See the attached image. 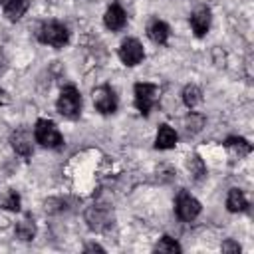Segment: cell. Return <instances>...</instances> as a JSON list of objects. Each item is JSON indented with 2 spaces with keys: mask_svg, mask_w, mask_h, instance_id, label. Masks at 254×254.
I'll list each match as a JSON object with an SVG mask.
<instances>
[{
  "mask_svg": "<svg viewBox=\"0 0 254 254\" xmlns=\"http://www.w3.org/2000/svg\"><path fill=\"white\" fill-rule=\"evenodd\" d=\"M0 208L4 210H20V194L12 189H2L0 190Z\"/></svg>",
  "mask_w": 254,
  "mask_h": 254,
  "instance_id": "16",
  "label": "cell"
},
{
  "mask_svg": "<svg viewBox=\"0 0 254 254\" xmlns=\"http://www.w3.org/2000/svg\"><path fill=\"white\" fill-rule=\"evenodd\" d=\"M34 137L36 141L42 145V147H48V149H56L64 143L62 139V133L58 131L56 123L54 121H48V119H40L34 127Z\"/></svg>",
  "mask_w": 254,
  "mask_h": 254,
  "instance_id": "2",
  "label": "cell"
},
{
  "mask_svg": "<svg viewBox=\"0 0 254 254\" xmlns=\"http://www.w3.org/2000/svg\"><path fill=\"white\" fill-rule=\"evenodd\" d=\"M0 2H4V0H0Z\"/></svg>",
  "mask_w": 254,
  "mask_h": 254,
  "instance_id": "27",
  "label": "cell"
},
{
  "mask_svg": "<svg viewBox=\"0 0 254 254\" xmlns=\"http://www.w3.org/2000/svg\"><path fill=\"white\" fill-rule=\"evenodd\" d=\"M16 234L20 240H32L36 236V224L32 218H22L16 224Z\"/></svg>",
  "mask_w": 254,
  "mask_h": 254,
  "instance_id": "18",
  "label": "cell"
},
{
  "mask_svg": "<svg viewBox=\"0 0 254 254\" xmlns=\"http://www.w3.org/2000/svg\"><path fill=\"white\" fill-rule=\"evenodd\" d=\"M147 34H149V38L155 44H167V40H169V26L165 22H161V20H155V22H151Z\"/></svg>",
  "mask_w": 254,
  "mask_h": 254,
  "instance_id": "15",
  "label": "cell"
},
{
  "mask_svg": "<svg viewBox=\"0 0 254 254\" xmlns=\"http://www.w3.org/2000/svg\"><path fill=\"white\" fill-rule=\"evenodd\" d=\"M93 105L99 113H113L117 109V97L115 91L109 85H99L93 89Z\"/></svg>",
  "mask_w": 254,
  "mask_h": 254,
  "instance_id": "6",
  "label": "cell"
},
{
  "mask_svg": "<svg viewBox=\"0 0 254 254\" xmlns=\"http://www.w3.org/2000/svg\"><path fill=\"white\" fill-rule=\"evenodd\" d=\"M190 26H192V32L194 36H204L208 32V26H210V10L208 8H198L192 12L190 16Z\"/></svg>",
  "mask_w": 254,
  "mask_h": 254,
  "instance_id": "9",
  "label": "cell"
},
{
  "mask_svg": "<svg viewBox=\"0 0 254 254\" xmlns=\"http://www.w3.org/2000/svg\"><path fill=\"white\" fill-rule=\"evenodd\" d=\"M103 20H105V26L109 30H121L125 26V22H127V16H125V10L119 4H113V6L107 8Z\"/></svg>",
  "mask_w": 254,
  "mask_h": 254,
  "instance_id": "10",
  "label": "cell"
},
{
  "mask_svg": "<svg viewBox=\"0 0 254 254\" xmlns=\"http://www.w3.org/2000/svg\"><path fill=\"white\" fill-rule=\"evenodd\" d=\"M135 105L143 115H149L151 107L159 99V87L155 83H135Z\"/></svg>",
  "mask_w": 254,
  "mask_h": 254,
  "instance_id": "4",
  "label": "cell"
},
{
  "mask_svg": "<svg viewBox=\"0 0 254 254\" xmlns=\"http://www.w3.org/2000/svg\"><path fill=\"white\" fill-rule=\"evenodd\" d=\"M85 252H103V248L99 244H89V246H85Z\"/></svg>",
  "mask_w": 254,
  "mask_h": 254,
  "instance_id": "24",
  "label": "cell"
},
{
  "mask_svg": "<svg viewBox=\"0 0 254 254\" xmlns=\"http://www.w3.org/2000/svg\"><path fill=\"white\" fill-rule=\"evenodd\" d=\"M175 210H177V214H179L181 220L190 222V220H194V218L198 216V212H200V202H198L192 194H189L187 190H181L179 196H177V202H175Z\"/></svg>",
  "mask_w": 254,
  "mask_h": 254,
  "instance_id": "5",
  "label": "cell"
},
{
  "mask_svg": "<svg viewBox=\"0 0 254 254\" xmlns=\"http://www.w3.org/2000/svg\"><path fill=\"white\" fill-rule=\"evenodd\" d=\"M183 101H185V105L187 107H196L200 101H202V91L196 87V85H187L185 89H183Z\"/></svg>",
  "mask_w": 254,
  "mask_h": 254,
  "instance_id": "19",
  "label": "cell"
},
{
  "mask_svg": "<svg viewBox=\"0 0 254 254\" xmlns=\"http://www.w3.org/2000/svg\"><path fill=\"white\" fill-rule=\"evenodd\" d=\"M189 169H190V175H194V179H200V177H204V173H206L204 163H202V159H200L198 155H194V157L189 161Z\"/></svg>",
  "mask_w": 254,
  "mask_h": 254,
  "instance_id": "22",
  "label": "cell"
},
{
  "mask_svg": "<svg viewBox=\"0 0 254 254\" xmlns=\"http://www.w3.org/2000/svg\"><path fill=\"white\" fill-rule=\"evenodd\" d=\"M85 220L89 222V228L93 230H101L107 222H109V212L101 206H91L87 212H85Z\"/></svg>",
  "mask_w": 254,
  "mask_h": 254,
  "instance_id": "13",
  "label": "cell"
},
{
  "mask_svg": "<svg viewBox=\"0 0 254 254\" xmlns=\"http://www.w3.org/2000/svg\"><path fill=\"white\" fill-rule=\"evenodd\" d=\"M38 38H40L42 44H48V46H54V48H64L69 40V32L60 22H48L40 28Z\"/></svg>",
  "mask_w": 254,
  "mask_h": 254,
  "instance_id": "3",
  "label": "cell"
},
{
  "mask_svg": "<svg viewBox=\"0 0 254 254\" xmlns=\"http://www.w3.org/2000/svg\"><path fill=\"white\" fill-rule=\"evenodd\" d=\"M224 147L230 149L232 153H236L238 159H240V157H246V155L252 151L250 143H248L246 139H242V137H228V139L224 141Z\"/></svg>",
  "mask_w": 254,
  "mask_h": 254,
  "instance_id": "17",
  "label": "cell"
},
{
  "mask_svg": "<svg viewBox=\"0 0 254 254\" xmlns=\"http://www.w3.org/2000/svg\"><path fill=\"white\" fill-rule=\"evenodd\" d=\"M6 103H10V97L4 89H0V105H6Z\"/></svg>",
  "mask_w": 254,
  "mask_h": 254,
  "instance_id": "25",
  "label": "cell"
},
{
  "mask_svg": "<svg viewBox=\"0 0 254 254\" xmlns=\"http://www.w3.org/2000/svg\"><path fill=\"white\" fill-rule=\"evenodd\" d=\"M28 6H30V2H28V0H4V2H2L4 16H6L8 20H12V22L20 20V18L26 14Z\"/></svg>",
  "mask_w": 254,
  "mask_h": 254,
  "instance_id": "11",
  "label": "cell"
},
{
  "mask_svg": "<svg viewBox=\"0 0 254 254\" xmlns=\"http://www.w3.org/2000/svg\"><path fill=\"white\" fill-rule=\"evenodd\" d=\"M177 131L169 125H161L159 127V133H157V139H155V147L157 149H173L177 145Z\"/></svg>",
  "mask_w": 254,
  "mask_h": 254,
  "instance_id": "12",
  "label": "cell"
},
{
  "mask_svg": "<svg viewBox=\"0 0 254 254\" xmlns=\"http://www.w3.org/2000/svg\"><path fill=\"white\" fill-rule=\"evenodd\" d=\"M4 69H6V58H4L2 54H0V73H2Z\"/></svg>",
  "mask_w": 254,
  "mask_h": 254,
  "instance_id": "26",
  "label": "cell"
},
{
  "mask_svg": "<svg viewBox=\"0 0 254 254\" xmlns=\"http://www.w3.org/2000/svg\"><path fill=\"white\" fill-rule=\"evenodd\" d=\"M12 149L22 157L32 155V137L26 129H16L12 133Z\"/></svg>",
  "mask_w": 254,
  "mask_h": 254,
  "instance_id": "8",
  "label": "cell"
},
{
  "mask_svg": "<svg viewBox=\"0 0 254 254\" xmlns=\"http://www.w3.org/2000/svg\"><path fill=\"white\" fill-rule=\"evenodd\" d=\"M226 206H228L230 212H242V210H246L248 200H246V196H244L242 190L230 189V192H228V196H226Z\"/></svg>",
  "mask_w": 254,
  "mask_h": 254,
  "instance_id": "14",
  "label": "cell"
},
{
  "mask_svg": "<svg viewBox=\"0 0 254 254\" xmlns=\"http://www.w3.org/2000/svg\"><path fill=\"white\" fill-rule=\"evenodd\" d=\"M155 250L157 252H181V246L171 238V236H163L161 240H159V244L155 246Z\"/></svg>",
  "mask_w": 254,
  "mask_h": 254,
  "instance_id": "21",
  "label": "cell"
},
{
  "mask_svg": "<svg viewBox=\"0 0 254 254\" xmlns=\"http://www.w3.org/2000/svg\"><path fill=\"white\" fill-rule=\"evenodd\" d=\"M185 125H187V131H189V133H196V131L202 129V125H204V117H202L200 113L190 111L189 117L185 119Z\"/></svg>",
  "mask_w": 254,
  "mask_h": 254,
  "instance_id": "20",
  "label": "cell"
},
{
  "mask_svg": "<svg viewBox=\"0 0 254 254\" xmlns=\"http://www.w3.org/2000/svg\"><path fill=\"white\" fill-rule=\"evenodd\" d=\"M56 107L60 111V115L67 117V119H75L81 111V95L79 91L73 87V85H67L62 89L58 101H56Z\"/></svg>",
  "mask_w": 254,
  "mask_h": 254,
  "instance_id": "1",
  "label": "cell"
},
{
  "mask_svg": "<svg viewBox=\"0 0 254 254\" xmlns=\"http://www.w3.org/2000/svg\"><path fill=\"white\" fill-rule=\"evenodd\" d=\"M119 58L125 65H137L143 58H145V52H143V46L139 40L135 38H127L123 40L121 48H119Z\"/></svg>",
  "mask_w": 254,
  "mask_h": 254,
  "instance_id": "7",
  "label": "cell"
},
{
  "mask_svg": "<svg viewBox=\"0 0 254 254\" xmlns=\"http://www.w3.org/2000/svg\"><path fill=\"white\" fill-rule=\"evenodd\" d=\"M222 252H240V246L236 242H232V240H226L222 244Z\"/></svg>",
  "mask_w": 254,
  "mask_h": 254,
  "instance_id": "23",
  "label": "cell"
}]
</instances>
